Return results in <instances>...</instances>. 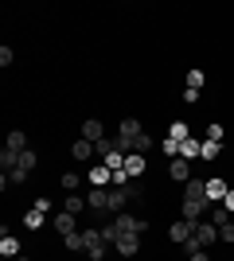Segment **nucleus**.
<instances>
[{
  "label": "nucleus",
  "instance_id": "4be33fe9",
  "mask_svg": "<svg viewBox=\"0 0 234 261\" xmlns=\"http://www.w3.org/2000/svg\"><path fill=\"white\" fill-rule=\"evenodd\" d=\"M168 141H188V125H184V121H176V125H172V129H168Z\"/></svg>",
  "mask_w": 234,
  "mask_h": 261
},
{
  "label": "nucleus",
  "instance_id": "393cba45",
  "mask_svg": "<svg viewBox=\"0 0 234 261\" xmlns=\"http://www.w3.org/2000/svg\"><path fill=\"white\" fill-rule=\"evenodd\" d=\"M148 148H152V137H145V133H141V137L133 141V152H141V156H145Z\"/></svg>",
  "mask_w": 234,
  "mask_h": 261
},
{
  "label": "nucleus",
  "instance_id": "4468645a",
  "mask_svg": "<svg viewBox=\"0 0 234 261\" xmlns=\"http://www.w3.org/2000/svg\"><path fill=\"white\" fill-rule=\"evenodd\" d=\"M43 222H47V211L43 207H32L28 215H23V226H28V230H39Z\"/></svg>",
  "mask_w": 234,
  "mask_h": 261
},
{
  "label": "nucleus",
  "instance_id": "6e6552de",
  "mask_svg": "<svg viewBox=\"0 0 234 261\" xmlns=\"http://www.w3.org/2000/svg\"><path fill=\"white\" fill-rule=\"evenodd\" d=\"M168 172H172V179H179V184H188V179H191V160L176 156V160L168 164Z\"/></svg>",
  "mask_w": 234,
  "mask_h": 261
},
{
  "label": "nucleus",
  "instance_id": "f03ea898",
  "mask_svg": "<svg viewBox=\"0 0 234 261\" xmlns=\"http://www.w3.org/2000/svg\"><path fill=\"white\" fill-rule=\"evenodd\" d=\"M195 242H199L203 250H211L215 242H219V226H215L211 218H203V222H195Z\"/></svg>",
  "mask_w": 234,
  "mask_h": 261
},
{
  "label": "nucleus",
  "instance_id": "0eeeda50",
  "mask_svg": "<svg viewBox=\"0 0 234 261\" xmlns=\"http://www.w3.org/2000/svg\"><path fill=\"white\" fill-rule=\"evenodd\" d=\"M70 156H74L78 164H86L90 156H98V144H90V141H82V137H78V141L70 144Z\"/></svg>",
  "mask_w": 234,
  "mask_h": 261
},
{
  "label": "nucleus",
  "instance_id": "39448f33",
  "mask_svg": "<svg viewBox=\"0 0 234 261\" xmlns=\"http://www.w3.org/2000/svg\"><path fill=\"white\" fill-rule=\"evenodd\" d=\"M82 141L101 144V141H106V125H101L98 117H86V121H82Z\"/></svg>",
  "mask_w": 234,
  "mask_h": 261
},
{
  "label": "nucleus",
  "instance_id": "6ab92c4d",
  "mask_svg": "<svg viewBox=\"0 0 234 261\" xmlns=\"http://www.w3.org/2000/svg\"><path fill=\"white\" fill-rule=\"evenodd\" d=\"M8 148H16V152H23V148H28V133L12 129V133H8Z\"/></svg>",
  "mask_w": 234,
  "mask_h": 261
},
{
  "label": "nucleus",
  "instance_id": "2eb2a0df",
  "mask_svg": "<svg viewBox=\"0 0 234 261\" xmlns=\"http://www.w3.org/2000/svg\"><path fill=\"white\" fill-rule=\"evenodd\" d=\"M0 168H4V172H16V168H20V152L4 144V152H0Z\"/></svg>",
  "mask_w": 234,
  "mask_h": 261
},
{
  "label": "nucleus",
  "instance_id": "dca6fc26",
  "mask_svg": "<svg viewBox=\"0 0 234 261\" xmlns=\"http://www.w3.org/2000/svg\"><path fill=\"white\" fill-rule=\"evenodd\" d=\"M207 199H211V203H223L226 199V184L223 179H207Z\"/></svg>",
  "mask_w": 234,
  "mask_h": 261
},
{
  "label": "nucleus",
  "instance_id": "ddd939ff",
  "mask_svg": "<svg viewBox=\"0 0 234 261\" xmlns=\"http://www.w3.org/2000/svg\"><path fill=\"white\" fill-rule=\"evenodd\" d=\"M90 203H86V195H74V191H67V199H63V211H70V215H82Z\"/></svg>",
  "mask_w": 234,
  "mask_h": 261
},
{
  "label": "nucleus",
  "instance_id": "f257e3e1",
  "mask_svg": "<svg viewBox=\"0 0 234 261\" xmlns=\"http://www.w3.org/2000/svg\"><path fill=\"white\" fill-rule=\"evenodd\" d=\"M113 226H117V234H145L148 218H137V215H129V211H121V215H113Z\"/></svg>",
  "mask_w": 234,
  "mask_h": 261
},
{
  "label": "nucleus",
  "instance_id": "f3484780",
  "mask_svg": "<svg viewBox=\"0 0 234 261\" xmlns=\"http://www.w3.org/2000/svg\"><path fill=\"white\" fill-rule=\"evenodd\" d=\"M0 253H4V257H20V238L4 234V238H0Z\"/></svg>",
  "mask_w": 234,
  "mask_h": 261
},
{
  "label": "nucleus",
  "instance_id": "2f4dec72",
  "mask_svg": "<svg viewBox=\"0 0 234 261\" xmlns=\"http://www.w3.org/2000/svg\"><path fill=\"white\" fill-rule=\"evenodd\" d=\"M191 261H211V253H207V250H195V253H191Z\"/></svg>",
  "mask_w": 234,
  "mask_h": 261
},
{
  "label": "nucleus",
  "instance_id": "423d86ee",
  "mask_svg": "<svg viewBox=\"0 0 234 261\" xmlns=\"http://www.w3.org/2000/svg\"><path fill=\"white\" fill-rule=\"evenodd\" d=\"M113 250L121 253V257H133V253L141 250V234H121V238L113 242Z\"/></svg>",
  "mask_w": 234,
  "mask_h": 261
},
{
  "label": "nucleus",
  "instance_id": "7ed1b4c3",
  "mask_svg": "<svg viewBox=\"0 0 234 261\" xmlns=\"http://www.w3.org/2000/svg\"><path fill=\"white\" fill-rule=\"evenodd\" d=\"M207 199H184V207H179V218H188V222H203V215H207Z\"/></svg>",
  "mask_w": 234,
  "mask_h": 261
},
{
  "label": "nucleus",
  "instance_id": "bb28decb",
  "mask_svg": "<svg viewBox=\"0 0 234 261\" xmlns=\"http://www.w3.org/2000/svg\"><path fill=\"white\" fill-rule=\"evenodd\" d=\"M219 242H226V246L234 242V218L226 222V226H219Z\"/></svg>",
  "mask_w": 234,
  "mask_h": 261
},
{
  "label": "nucleus",
  "instance_id": "72a5a7b5",
  "mask_svg": "<svg viewBox=\"0 0 234 261\" xmlns=\"http://www.w3.org/2000/svg\"><path fill=\"white\" fill-rule=\"evenodd\" d=\"M12 261H28V257H12Z\"/></svg>",
  "mask_w": 234,
  "mask_h": 261
},
{
  "label": "nucleus",
  "instance_id": "412c9836",
  "mask_svg": "<svg viewBox=\"0 0 234 261\" xmlns=\"http://www.w3.org/2000/svg\"><path fill=\"white\" fill-rule=\"evenodd\" d=\"M219 156V141H203L199 144V160H215Z\"/></svg>",
  "mask_w": 234,
  "mask_h": 261
},
{
  "label": "nucleus",
  "instance_id": "a211bd4d",
  "mask_svg": "<svg viewBox=\"0 0 234 261\" xmlns=\"http://www.w3.org/2000/svg\"><path fill=\"white\" fill-rule=\"evenodd\" d=\"M179 156H184V160H199V141H191V137H188V141L179 144Z\"/></svg>",
  "mask_w": 234,
  "mask_h": 261
},
{
  "label": "nucleus",
  "instance_id": "473e14b6",
  "mask_svg": "<svg viewBox=\"0 0 234 261\" xmlns=\"http://www.w3.org/2000/svg\"><path fill=\"white\" fill-rule=\"evenodd\" d=\"M223 207H226V211H230V215H234V191H226V199H223Z\"/></svg>",
  "mask_w": 234,
  "mask_h": 261
},
{
  "label": "nucleus",
  "instance_id": "a878e982",
  "mask_svg": "<svg viewBox=\"0 0 234 261\" xmlns=\"http://www.w3.org/2000/svg\"><path fill=\"white\" fill-rule=\"evenodd\" d=\"M20 168H23V172H32V168H35V152H32V148H23V152H20Z\"/></svg>",
  "mask_w": 234,
  "mask_h": 261
},
{
  "label": "nucleus",
  "instance_id": "c756f323",
  "mask_svg": "<svg viewBox=\"0 0 234 261\" xmlns=\"http://www.w3.org/2000/svg\"><path fill=\"white\" fill-rule=\"evenodd\" d=\"M23 179H28V172H23V168H16V172H8V184H23Z\"/></svg>",
  "mask_w": 234,
  "mask_h": 261
},
{
  "label": "nucleus",
  "instance_id": "cd10ccee",
  "mask_svg": "<svg viewBox=\"0 0 234 261\" xmlns=\"http://www.w3.org/2000/svg\"><path fill=\"white\" fill-rule=\"evenodd\" d=\"M78 184H82V179H78V172H67V175H63V187H67V191H78Z\"/></svg>",
  "mask_w": 234,
  "mask_h": 261
},
{
  "label": "nucleus",
  "instance_id": "f8f14e48",
  "mask_svg": "<svg viewBox=\"0 0 234 261\" xmlns=\"http://www.w3.org/2000/svg\"><path fill=\"white\" fill-rule=\"evenodd\" d=\"M90 184H94V187H110L113 184V172L106 168V164H98V168H90Z\"/></svg>",
  "mask_w": 234,
  "mask_h": 261
},
{
  "label": "nucleus",
  "instance_id": "aec40b11",
  "mask_svg": "<svg viewBox=\"0 0 234 261\" xmlns=\"http://www.w3.org/2000/svg\"><path fill=\"white\" fill-rule=\"evenodd\" d=\"M63 246H67L70 253H74V250H86V242H82V230H74V234H67V238H63Z\"/></svg>",
  "mask_w": 234,
  "mask_h": 261
},
{
  "label": "nucleus",
  "instance_id": "9d476101",
  "mask_svg": "<svg viewBox=\"0 0 234 261\" xmlns=\"http://www.w3.org/2000/svg\"><path fill=\"white\" fill-rule=\"evenodd\" d=\"M184 199H207V179H188L184 184ZM211 203V199H207Z\"/></svg>",
  "mask_w": 234,
  "mask_h": 261
},
{
  "label": "nucleus",
  "instance_id": "7c9ffc66",
  "mask_svg": "<svg viewBox=\"0 0 234 261\" xmlns=\"http://www.w3.org/2000/svg\"><path fill=\"white\" fill-rule=\"evenodd\" d=\"M207 141H219V144H223V129H219V125H211V129H207Z\"/></svg>",
  "mask_w": 234,
  "mask_h": 261
},
{
  "label": "nucleus",
  "instance_id": "1a4fd4ad",
  "mask_svg": "<svg viewBox=\"0 0 234 261\" xmlns=\"http://www.w3.org/2000/svg\"><path fill=\"white\" fill-rule=\"evenodd\" d=\"M125 172H129V179H141V175H145V156L129 152V156H125Z\"/></svg>",
  "mask_w": 234,
  "mask_h": 261
},
{
  "label": "nucleus",
  "instance_id": "b1692460",
  "mask_svg": "<svg viewBox=\"0 0 234 261\" xmlns=\"http://www.w3.org/2000/svg\"><path fill=\"white\" fill-rule=\"evenodd\" d=\"M203 70H188V90H203Z\"/></svg>",
  "mask_w": 234,
  "mask_h": 261
},
{
  "label": "nucleus",
  "instance_id": "c85d7f7f",
  "mask_svg": "<svg viewBox=\"0 0 234 261\" xmlns=\"http://www.w3.org/2000/svg\"><path fill=\"white\" fill-rule=\"evenodd\" d=\"M12 59H16V55H12V47H0V66H12Z\"/></svg>",
  "mask_w": 234,
  "mask_h": 261
},
{
  "label": "nucleus",
  "instance_id": "9b49d317",
  "mask_svg": "<svg viewBox=\"0 0 234 261\" xmlns=\"http://www.w3.org/2000/svg\"><path fill=\"white\" fill-rule=\"evenodd\" d=\"M51 222H55V230H63V238L78 230V222H74V215H70V211H59V215L51 218Z\"/></svg>",
  "mask_w": 234,
  "mask_h": 261
},
{
  "label": "nucleus",
  "instance_id": "5701e85b",
  "mask_svg": "<svg viewBox=\"0 0 234 261\" xmlns=\"http://www.w3.org/2000/svg\"><path fill=\"white\" fill-rule=\"evenodd\" d=\"M211 222H215V226H226V222H230V211H226V207H215L211 211Z\"/></svg>",
  "mask_w": 234,
  "mask_h": 261
},
{
  "label": "nucleus",
  "instance_id": "20e7f679",
  "mask_svg": "<svg viewBox=\"0 0 234 261\" xmlns=\"http://www.w3.org/2000/svg\"><path fill=\"white\" fill-rule=\"evenodd\" d=\"M168 238L184 246V242H188V238H195V222H188V218H176V222L168 226Z\"/></svg>",
  "mask_w": 234,
  "mask_h": 261
}]
</instances>
